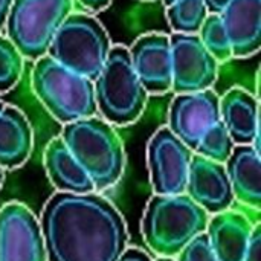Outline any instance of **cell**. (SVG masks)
<instances>
[{
	"instance_id": "obj_1",
	"label": "cell",
	"mask_w": 261,
	"mask_h": 261,
	"mask_svg": "<svg viewBox=\"0 0 261 261\" xmlns=\"http://www.w3.org/2000/svg\"><path fill=\"white\" fill-rule=\"evenodd\" d=\"M40 226L47 261H116L128 243L124 217L95 193H55Z\"/></svg>"
},
{
	"instance_id": "obj_2",
	"label": "cell",
	"mask_w": 261,
	"mask_h": 261,
	"mask_svg": "<svg viewBox=\"0 0 261 261\" xmlns=\"http://www.w3.org/2000/svg\"><path fill=\"white\" fill-rule=\"evenodd\" d=\"M90 177L95 191L118 184L125 167L124 145L112 124L90 116L63 125L60 136Z\"/></svg>"
},
{
	"instance_id": "obj_3",
	"label": "cell",
	"mask_w": 261,
	"mask_h": 261,
	"mask_svg": "<svg viewBox=\"0 0 261 261\" xmlns=\"http://www.w3.org/2000/svg\"><path fill=\"white\" fill-rule=\"evenodd\" d=\"M210 216L187 194H154L144 211L145 245L159 257H177L197 236L205 234Z\"/></svg>"
},
{
	"instance_id": "obj_4",
	"label": "cell",
	"mask_w": 261,
	"mask_h": 261,
	"mask_svg": "<svg viewBox=\"0 0 261 261\" xmlns=\"http://www.w3.org/2000/svg\"><path fill=\"white\" fill-rule=\"evenodd\" d=\"M96 112L112 125L136 122L147 106L148 93L133 70L128 47L112 46L104 67L93 81Z\"/></svg>"
},
{
	"instance_id": "obj_5",
	"label": "cell",
	"mask_w": 261,
	"mask_h": 261,
	"mask_svg": "<svg viewBox=\"0 0 261 261\" xmlns=\"http://www.w3.org/2000/svg\"><path fill=\"white\" fill-rule=\"evenodd\" d=\"M31 84L38 101L63 125L96 115L93 81L66 69L47 55L35 61Z\"/></svg>"
},
{
	"instance_id": "obj_6",
	"label": "cell",
	"mask_w": 261,
	"mask_h": 261,
	"mask_svg": "<svg viewBox=\"0 0 261 261\" xmlns=\"http://www.w3.org/2000/svg\"><path fill=\"white\" fill-rule=\"evenodd\" d=\"M112 44L104 26L92 15L70 12L47 49V57L66 69L95 81L110 54Z\"/></svg>"
},
{
	"instance_id": "obj_7",
	"label": "cell",
	"mask_w": 261,
	"mask_h": 261,
	"mask_svg": "<svg viewBox=\"0 0 261 261\" xmlns=\"http://www.w3.org/2000/svg\"><path fill=\"white\" fill-rule=\"evenodd\" d=\"M73 9V0H14L6 20V37L24 60L37 61L47 49L61 23Z\"/></svg>"
},
{
	"instance_id": "obj_8",
	"label": "cell",
	"mask_w": 261,
	"mask_h": 261,
	"mask_svg": "<svg viewBox=\"0 0 261 261\" xmlns=\"http://www.w3.org/2000/svg\"><path fill=\"white\" fill-rule=\"evenodd\" d=\"M193 154L168 127L156 130L147 145V165L154 194H185Z\"/></svg>"
},
{
	"instance_id": "obj_9",
	"label": "cell",
	"mask_w": 261,
	"mask_h": 261,
	"mask_svg": "<svg viewBox=\"0 0 261 261\" xmlns=\"http://www.w3.org/2000/svg\"><path fill=\"white\" fill-rule=\"evenodd\" d=\"M173 81L171 90L191 93L208 90L219 76V63L205 49L197 34L170 35Z\"/></svg>"
},
{
	"instance_id": "obj_10",
	"label": "cell",
	"mask_w": 261,
	"mask_h": 261,
	"mask_svg": "<svg viewBox=\"0 0 261 261\" xmlns=\"http://www.w3.org/2000/svg\"><path fill=\"white\" fill-rule=\"evenodd\" d=\"M0 261H47L40 220L20 202L0 208Z\"/></svg>"
},
{
	"instance_id": "obj_11",
	"label": "cell",
	"mask_w": 261,
	"mask_h": 261,
	"mask_svg": "<svg viewBox=\"0 0 261 261\" xmlns=\"http://www.w3.org/2000/svg\"><path fill=\"white\" fill-rule=\"evenodd\" d=\"M220 96L213 90L177 93L168 110V128L193 153L202 136L220 121Z\"/></svg>"
},
{
	"instance_id": "obj_12",
	"label": "cell",
	"mask_w": 261,
	"mask_h": 261,
	"mask_svg": "<svg viewBox=\"0 0 261 261\" xmlns=\"http://www.w3.org/2000/svg\"><path fill=\"white\" fill-rule=\"evenodd\" d=\"M128 55L133 70L148 95L171 90L173 63L168 35L159 32L141 35L128 47Z\"/></svg>"
},
{
	"instance_id": "obj_13",
	"label": "cell",
	"mask_w": 261,
	"mask_h": 261,
	"mask_svg": "<svg viewBox=\"0 0 261 261\" xmlns=\"http://www.w3.org/2000/svg\"><path fill=\"white\" fill-rule=\"evenodd\" d=\"M185 194L208 216L229 210L236 200L225 164L210 161L199 154H193Z\"/></svg>"
},
{
	"instance_id": "obj_14",
	"label": "cell",
	"mask_w": 261,
	"mask_h": 261,
	"mask_svg": "<svg viewBox=\"0 0 261 261\" xmlns=\"http://www.w3.org/2000/svg\"><path fill=\"white\" fill-rule=\"evenodd\" d=\"M232 58H249L261 47V0H229L220 12Z\"/></svg>"
},
{
	"instance_id": "obj_15",
	"label": "cell",
	"mask_w": 261,
	"mask_h": 261,
	"mask_svg": "<svg viewBox=\"0 0 261 261\" xmlns=\"http://www.w3.org/2000/svg\"><path fill=\"white\" fill-rule=\"evenodd\" d=\"M220 121L234 145H254L258 151V101L242 89L232 87L219 99Z\"/></svg>"
},
{
	"instance_id": "obj_16",
	"label": "cell",
	"mask_w": 261,
	"mask_h": 261,
	"mask_svg": "<svg viewBox=\"0 0 261 261\" xmlns=\"http://www.w3.org/2000/svg\"><path fill=\"white\" fill-rule=\"evenodd\" d=\"M252 229L245 214L226 210L208 219L205 234L217 261H243Z\"/></svg>"
},
{
	"instance_id": "obj_17",
	"label": "cell",
	"mask_w": 261,
	"mask_h": 261,
	"mask_svg": "<svg viewBox=\"0 0 261 261\" xmlns=\"http://www.w3.org/2000/svg\"><path fill=\"white\" fill-rule=\"evenodd\" d=\"M225 170L232 188L234 199L240 203L260 210L261 158L254 145H234L225 162Z\"/></svg>"
},
{
	"instance_id": "obj_18",
	"label": "cell",
	"mask_w": 261,
	"mask_h": 261,
	"mask_svg": "<svg viewBox=\"0 0 261 261\" xmlns=\"http://www.w3.org/2000/svg\"><path fill=\"white\" fill-rule=\"evenodd\" d=\"M34 145L31 122L21 110L5 104L0 109V167L14 170L23 165Z\"/></svg>"
},
{
	"instance_id": "obj_19",
	"label": "cell",
	"mask_w": 261,
	"mask_h": 261,
	"mask_svg": "<svg viewBox=\"0 0 261 261\" xmlns=\"http://www.w3.org/2000/svg\"><path fill=\"white\" fill-rule=\"evenodd\" d=\"M44 168L50 184L58 193L89 194L95 191L90 177L67 150L61 138H54L46 145Z\"/></svg>"
},
{
	"instance_id": "obj_20",
	"label": "cell",
	"mask_w": 261,
	"mask_h": 261,
	"mask_svg": "<svg viewBox=\"0 0 261 261\" xmlns=\"http://www.w3.org/2000/svg\"><path fill=\"white\" fill-rule=\"evenodd\" d=\"M206 17L205 0H177L167 6V18L174 34H197Z\"/></svg>"
},
{
	"instance_id": "obj_21",
	"label": "cell",
	"mask_w": 261,
	"mask_h": 261,
	"mask_svg": "<svg viewBox=\"0 0 261 261\" xmlns=\"http://www.w3.org/2000/svg\"><path fill=\"white\" fill-rule=\"evenodd\" d=\"M205 49L216 58L217 63H225L232 58V49L226 35L220 14H208L197 32Z\"/></svg>"
},
{
	"instance_id": "obj_22",
	"label": "cell",
	"mask_w": 261,
	"mask_h": 261,
	"mask_svg": "<svg viewBox=\"0 0 261 261\" xmlns=\"http://www.w3.org/2000/svg\"><path fill=\"white\" fill-rule=\"evenodd\" d=\"M232 148H234V142L228 135L222 121H219L202 136V139L199 141L194 150V154H199L202 158H206L219 164H225L231 156Z\"/></svg>"
},
{
	"instance_id": "obj_23",
	"label": "cell",
	"mask_w": 261,
	"mask_h": 261,
	"mask_svg": "<svg viewBox=\"0 0 261 261\" xmlns=\"http://www.w3.org/2000/svg\"><path fill=\"white\" fill-rule=\"evenodd\" d=\"M24 58L6 37L0 35V93L9 92L17 86L23 75Z\"/></svg>"
},
{
	"instance_id": "obj_24",
	"label": "cell",
	"mask_w": 261,
	"mask_h": 261,
	"mask_svg": "<svg viewBox=\"0 0 261 261\" xmlns=\"http://www.w3.org/2000/svg\"><path fill=\"white\" fill-rule=\"evenodd\" d=\"M176 261H217V258L211 251L206 234H200L177 255Z\"/></svg>"
},
{
	"instance_id": "obj_25",
	"label": "cell",
	"mask_w": 261,
	"mask_h": 261,
	"mask_svg": "<svg viewBox=\"0 0 261 261\" xmlns=\"http://www.w3.org/2000/svg\"><path fill=\"white\" fill-rule=\"evenodd\" d=\"M261 258V228L260 223L254 225L249 243H248V249L245 254L243 261H260Z\"/></svg>"
},
{
	"instance_id": "obj_26",
	"label": "cell",
	"mask_w": 261,
	"mask_h": 261,
	"mask_svg": "<svg viewBox=\"0 0 261 261\" xmlns=\"http://www.w3.org/2000/svg\"><path fill=\"white\" fill-rule=\"evenodd\" d=\"M116 261H153L151 257L142 251V249H138V248H125L124 252L118 257Z\"/></svg>"
},
{
	"instance_id": "obj_27",
	"label": "cell",
	"mask_w": 261,
	"mask_h": 261,
	"mask_svg": "<svg viewBox=\"0 0 261 261\" xmlns=\"http://www.w3.org/2000/svg\"><path fill=\"white\" fill-rule=\"evenodd\" d=\"M84 9L90 11V12H99L102 9H106L112 0H76Z\"/></svg>"
},
{
	"instance_id": "obj_28",
	"label": "cell",
	"mask_w": 261,
	"mask_h": 261,
	"mask_svg": "<svg viewBox=\"0 0 261 261\" xmlns=\"http://www.w3.org/2000/svg\"><path fill=\"white\" fill-rule=\"evenodd\" d=\"M12 2H14V0H0V35H2V31L5 29L6 20H8V14H9V9H11V6H12Z\"/></svg>"
},
{
	"instance_id": "obj_29",
	"label": "cell",
	"mask_w": 261,
	"mask_h": 261,
	"mask_svg": "<svg viewBox=\"0 0 261 261\" xmlns=\"http://www.w3.org/2000/svg\"><path fill=\"white\" fill-rule=\"evenodd\" d=\"M228 3L229 0H205L208 14H220Z\"/></svg>"
},
{
	"instance_id": "obj_30",
	"label": "cell",
	"mask_w": 261,
	"mask_h": 261,
	"mask_svg": "<svg viewBox=\"0 0 261 261\" xmlns=\"http://www.w3.org/2000/svg\"><path fill=\"white\" fill-rule=\"evenodd\" d=\"M153 261H176V258H170V257H159V258H156V260Z\"/></svg>"
},
{
	"instance_id": "obj_31",
	"label": "cell",
	"mask_w": 261,
	"mask_h": 261,
	"mask_svg": "<svg viewBox=\"0 0 261 261\" xmlns=\"http://www.w3.org/2000/svg\"><path fill=\"white\" fill-rule=\"evenodd\" d=\"M3 179H5V173H3V168L0 167V188H2V184H3Z\"/></svg>"
},
{
	"instance_id": "obj_32",
	"label": "cell",
	"mask_w": 261,
	"mask_h": 261,
	"mask_svg": "<svg viewBox=\"0 0 261 261\" xmlns=\"http://www.w3.org/2000/svg\"><path fill=\"white\" fill-rule=\"evenodd\" d=\"M162 2H164L165 6H170V5H173L174 2H177V0H162Z\"/></svg>"
},
{
	"instance_id": "obj_33",
	"label": "cell",
	"mask_w": 261,
	"mask_h": 261,
	"mask_svg": "<svg viewBox=\"0 0 261 261\" xmlns=\"http://www.w3.org/2000/svg\"><path fill=\"white\" fill-rule=\"evenodd\" d=\"M3 106H5V102H3V101H2V99H0V109H2V107H3Z\"/></svg>"
}]
</instances>
